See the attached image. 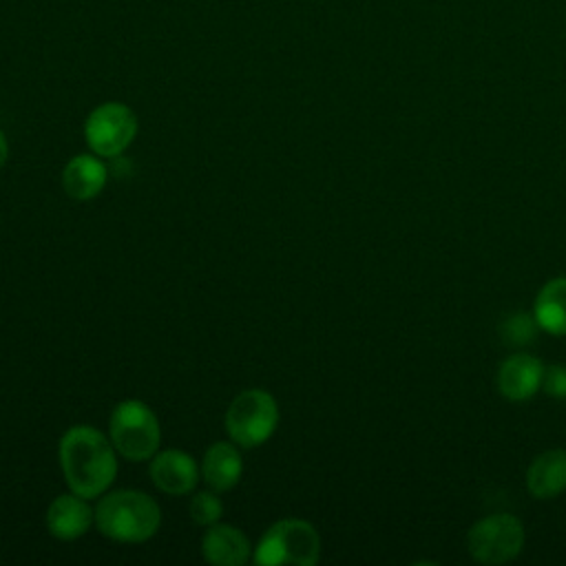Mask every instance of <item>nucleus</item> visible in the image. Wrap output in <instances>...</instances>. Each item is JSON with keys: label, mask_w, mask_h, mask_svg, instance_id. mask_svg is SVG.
I'll return each mask as SVG.
<instances>
[{"label": "nucleus", "mask_w": 566, "mask_h": 566, "mask_svg": "<svg viewBox=\"0 0 566 566\" xmlns=\"http://www.w3.org/2000/svg\"><path fill=\"white\" fill-rule=\"evenodd\" d=\"M57 458L69 489L86 500L106 493L117 475L111 438L88 424H75L60 438Z\"/></svg>", "instance_id": "1"}, {"label": "nucleus", "mask_w": 566, "mask_h": 566, "mask_svg": "<svg viewBox=\"0 0 566 566\" xmlns=\"http://www.w3.org/2000/svg\"><path fill=\"white\" fill-rule=\"evenodd\" d=\"M95 524L102 535L115 542H146L157 533L161 511L148 493L117 489L97 502Z\"/></svg>", "instance_id": "2"}, {"label": "nucleus", "mask_w": 566, "mask_h": 566, "mask_svg": "<svg viewBox=\"0 0 566 566\" xmlns=\"http://www.w3.org/2000/svg\"><path fill=\"white\" fill-rule=\"evenodd\" d=\"M108 438L122 458L130 462L148 460L157 453L161 440L159 420L146 402L135 398L122 400L111 411Z\"/></svg>", "instance_id": "3"}, {"label": "nucleus", "mask_w": 566, "mask_h": 566, "mask_svg": "<svg viewBox=\"0 0 566 566\" xmlns=\"http://www.w3.org/2000/svg\"><path fill=\"white\" fill-rule=\"evenodd\" d=\"M279 424V405L263 389H245L237 394L226 411V431L241 449L263 444Z\"/></svg>", "instance_id": "4"}, {"label": "nucleus", "mask_w": 566, "mask_h": 566, "mask_svg": "<svg viewBox=\"0 0 566 566\" xmlns=\"http://www.w3.org/2000/svg\"><path fill=\"white\" fill-rule=\"evenodd\" d=\"M321 539L316 528L305 520H279L256 544L254 564H301L318 562Z\"/></svg>", "instance_id": "5"}, {"label": "nucleus", "mask_w": 566, "mask_h": 566, "mask_svg": "<svg viewBox=\"0 0 566 566\" xmlns=\"http://www.w3.org/2000/svg\"><path fill=\"white\" fill-rule=\"evenodd\" d=\"M467 546L471 557L480 564L511 562L524 546V526L509 513L486 515L469 528Z\"/></svg>", "instance_id": "6"}, {"label": "nucleus", "mask_w": 566, "mask_h": 566, "mask_svg": "<svg viewBox=\"0 0 566 566\" xmlns=\"http://www.w3.org/2000/svg\"><path fill=\"white\" fill-rule=\"evenodd\" d=\"M137 135V115L122 102L95 106L84 122L88 148L99 157H117Z\"/></svg>", "instance_id": "7"}, {"label": "nucleus", "mask_w": 566, "mask_h": 566, "mask_svg": "<svg viewBox=\"0 0 566 566\" xmlns=\"http://www.w3.org/2000/svg\"><path fill=\"white\" fill-rule=\"evenodd\" d=\"M148 473L155 486L168 495H186L197 486L199 480L195 458L179 449H166L155 453Z\"/></svg>", "instance_id": "8"}, {"label": "nucleus", "mask_w": 566, "mask_h": 566, "mask_svg": "<svg viewBox=\"0 0 566 566\" xmlns=\"http://www.w3.org/2000/svg\"><path fill=\"white\" fill-rule=\"evenodd\" d=\"M46 528L55 539H77L82 537L91 524L95 522V511L86 504V497L77 493H62L57 495L44 515Z\"/></svg>", "instance_id": "9"}, {"label": "nucleus", "mask_w": 566, "mask_h": 566, "mask_svg": "<svg viewBox=\"0 0 566 566\" xmlns=\"http://www.w3.org/2000/svg\"><path fill=\"white\" fill-rule=\"evenodd\" d=\"M544 365L531 354H513L497 369V389L509 400H528L542 389Z\"/></svg>", "instance_id": "10"}, {"label": "nucleus", "mask_w": 566, "mask_h": 566, "mask_svg": "<svg viewBox=\"0 0 566 566\" xmlns=\"http://www.w3.org/2000/svg\"><path fill=\"white\" fill-rule=\"evenodd\" d=\"M201 555L214 566H243L252 555V546L243 531L217 522L201 537Z\"/></svg>", "instance_id": "11"}, {"label": "nucleus", "mask_w": 566, "mask_h": 566, "mask_svg": "<svg viewBox=\"0 0 566 566\" xmlns=\"http://www.w3.org/2000/svg\"><path fill=\"white\" fill-rule=\"evenodd\" d=\"M108 172L97 155H75L62 170V188L75 201H88L97 197L106 186Z\"/></svg>", "instance_id": "12"}, {"label": "nucleus", "mask_w": 566, "mask_h": 566, "mask_svg": "<svg viewBox=\"0 0 566 566\" xmlns=\"http://www.w3.org/2000/svg\"><path fill=\"white\" fill-rule=\"evenodd\" d=\"M526 489L537 500L557 497L566 489V449L539 453L526 471Z\"/></svg>", "instance_id": "13"}, {"label": "nucleus", "mask_w": 566, "mask_h": 566, "mask_svg": "<svg viewBox=\"0 0 566 566\" xmlns=\"http://www.w3.org/2000/svg\"><path fill=\"white\" fill-rule=\"evenodd\" d=\"M241 473H243V460L239 449L232 442H214L203 453L201 475L212 491L221 493L232 489L241 480Z\"/></svg>", "instance_id": "14"}, {"label": "nucleus", "mask_w": 566, "mask_h": 566, "mask_svg": "<svg viewBox=\"0 0 566 566\" xmlns=\"http://www.w3.org/2000/svg\"><path fill=\"white\" fill-rule=\"evenodd\" d=\"M533 316L542 332L551 336H566V276L551 279L535 296Z\"/></svg>", "instance_id": "15"}, {"label": "nucleus", "mask_w": 566, "mask_h": 566, "mask_svg": "<svg viewBox=\"0 0 566 566\" xmlns=\"http://www.w3.org/2000/svg\"><path fill=\"white\" fill-rule=\"evenodd\" d=\"M500 332H502L504 343H509V345H528L535 340V336L539 332V323L533 314L517 312V314L506 316Z\"/></svg>", "instance_id": "16"}, {"label": "nucleus", "mask_w": 566, "mask_h": 566, "mask_svg": "<svg viewBox=\"0 0 566 566\" xmlns=\"http://www.w3.org/2000/svg\"><path fill=\"white\" fill-rule=\"evenodd\" d=\"M223 504L217 497V491H197L190 500V517L199 526H210L221 520Z\"/></svg>", "instance_id": "17"}, {"label": "nucleus", "mask_w": 566, "mask_h": 566, "mask_svg": "<svg viewBox=\"0 0 566 566\" xmlns=\"http://www.w3.org/2000/svg\"><path fill=\"white\" fill-rule=\"evenodd\" d=\"M542 389L553 398H566V365H548L544 367Z\"/></svg>", "instance_id": "18"}, {"label": "nucleus", "mask_w": 566, "mask_h": 566, "mask_svg": "<svg viewBox=\"0 0 566 566\" xmlns=\"http://www.w3.org/2000/svg\"><path fill=\"white\" fill-rule=\"evenodd\" d=\"M7 159H9V142H7L4 133L0 130V168L7 164Z\"/></svg>", "instance_id": "19"}]
</instances>
